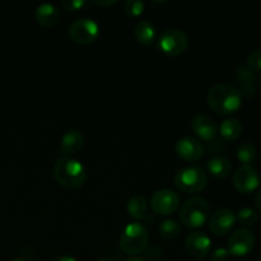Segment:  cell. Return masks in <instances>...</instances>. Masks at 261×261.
Masks as SVG:
<instances>
[{"mask_svg":"<svg viewBox=\"0 0 261 261\" xmlns=\"http://www.w3.org/2000/svg\"><path fill=\"white\" fill-rule=\"evenodd\" d=\"M209 107L216 114L228 116L239 111L242 106V96L239 89L229 84L213 86L206 96Z\"/></svg>","mask_w":261,"mask_h":261,"instance_id":"1","label":"cell"},{"mask_svg":"<svg viewBox=\"0 0 261 261\" xmlns=\"http://www.w3.org/2000/svg\"><path fill=\"white\" fill-rule=\"evenodd\" d=\"M56 182L65 189H79L86 184L87 170L81 161L73 157H61L54 167Z\"/></svg>","mask_w":261,"mask_h":261,"instance_id":"2","label":"cell"},{"mask_svg":"<svg viewBox=\"0 0 261 261\" xmlns=\"http://www.w3.org/2000/svg\"><path fill=\"white\" fill-rule=\"evenodd\" d=\"M149 244V233L139 222L127 224L120 236V247L126 255H139Z\"/></svg>","mask_w":261,"mask_h":261,"instance_id":"3","label":"cell"},{"mask_svg":"<svg viewBox=\"0 0 261 261\" xmlns=\"http://www.w3.org/2000/svg\"><path fill=\"white\" fill-rule=\"evenodd\" d=\"M211 206L201 196L189 199L180 211V221L188 228H200L209 219Z\"/></svg>","mask_w":261,"mask_h":261,"instance_id":"4","label":"cell"},{"mask_svg":"<svg viewBox=\"0 0 261 261\" xmlns=\"http://www.w3.org/2000/svg\"><path fill=\"white\" fill-rule=\"evenodd\" d=\"M175 185L185 194L200 193L208 185V173L200 166L181 168L175 175Z\"/></svg>","mask_w":261,"mask_h":261,"instance_id":"5","label":"cell"},{"mask_svg":"<svg viewBox=\"0 0 261 261\" xmlns=\"http://www.w3.org/2000/svg\"><path fill=\"white\" fill-rule=\"evenodd\" d=\"M189 47V37L180 28H168L158 37V48L170 56H178Z\"/></svg>","mask_w":261,"mask_h":261,"instance_id":"6","label":"cell"},{"mask_svg":"<svg viewBox=\"0 0 261 261\" xmlns=\"http://www.w3.org/2000/svg\"><path fill=\"white\" fill-rule=\"evenodd\" d=\"M69 36L79 45H91L98 38L99 25L92 18H79L71 23Z\"/></svg>","mask_w":261,"mask_h":261,"instance_id":"7","label":"cell"},{"mask_svg":"<svg viewBox=\"0 0 261 261\" xmlns=\"http://www.w3.org/2000/svg\"><path fill=\"white\" fill-rule=\"evenodd\" d=\"M180 206V196L176 191L170 189H162L155 191L150 198V208L158 216H170Z\"/></svg>","mask_w":261,"mask_h":261,"instance_id":"8","label":"cell"},{"mask_svg":"<svg viewBox=\"0 0 261 261\" xmlns=\"http://www.w3.org/2000/svg\"><path fill=\"white\" fill-rule=\"evenodd\" d=\"M256 239L255 234L247 228H240L234 231L228 239L229 254L236 257H244L254 250Z\"/></svg>","mask_w":261,"mask_h":261,"instance_id":"9","label":"cell"},{"mask_svg":"<svg viewBox=\"0 0 261 261\" xmlns=\"http://www.w3.org/2000/svg\"><path fill=\"white\" fill-rule=\"evenodd\" d=\"M260 184V176L252 166H241L233 175V186L241 194L254 193Z\"/></svg>","mask_w":261,"mask_h":261,"instance_id":"10","label":"cell"},{"mask_svg":"<svg viewBox=\"0 0 261 261\" xmlns=\"http://www.w3.org/2000/svg\"><path fill=\"white\" fill-rule=\"evenodd\" d=\"M175 152L185 162H196L204 155V145L194 137H184L176 142Z\"/></svg>","mask_w":261,"mask_h":261,"instance_id":"11","label":"cell"},{"mask_svg":"<svg viewBox=\"0 0 261 261\" xmlns=\"http://www.w3.org/2000/svg\"><path fill=\"white\" fill-rule=\"evenodd\" d=\"M236 214L228 208H222L214 212L209 218V229L216 236H224L236 224Z\"/></svg>","mask_w":261,"mask_h":261,"instance_id":"12","label":"cell"},{"mask_svg":"<svg viewBox=\"0 0 261 261\" xmlns=\"http://www.w3.org/2000/svg\"><path fill=\"white\" fill-rule=\"evenodd\" d=\"M186 251L194 259H205L212 251V240L203 232H194L186 237Z\"/></svg>","mask_w":261,"mask_h":261,"instance_id":"13","label":"cell"},{"mask_svg":"<svg viewBox=\"0 0 261 261\" xmlns=\"http://www.w3.org/2000/svg\"><path fill=\"white\" fill-rule=\"evenodd\" d=\"M191 130L199 138V140L212 142L218 135V126L216 121L211 116L204 114H199L191 120Z\"/></svg>","mask_w":261,"mask_h":261,"instance_id":"14","label":"cell"},{"mask_svg":"<svg viewBox=\"0 0 261 261\" xmlns=\"http://www.w3.org/2000/svg\"><path fill=\"white\" fill-rule=\"evenodd\" d=\"M234 79L237 83L236 88L239 89L242 97L252 98L256 94L257 75L247 66H239L234 71Z\"/></svg>","mask_w":261,"mask_h":261,"instance_id":"15","label":"cell"},{"mask_svg":"<svg viewBox=\"0 0 261 261\" xmlns=\"http://www.w3.org/2000/svg\"><path fill=\"white\" fill-rule=\"evenodd\" d=\"M60 18L61 14L59 9L55 5L50 4V3H43V4H40L36 8L35 19L42 27H55L60 22Z\"/></svg>","mask_w":261,"mask_h":261,"instance_id":"16","label":"cell"},{"mask_svg":"<svg viewBox=\"0 0 261 261\" xmlns=\"http://www.w3.org/2000/svg\"><path fill=\"white\" fill-rule=\"evenodd\" d=\"M83 143L84 137L79 130H69L61 138L60 149H59L60 154H63L64 157H70L71 154L81 150V148L83 147Z\"/></svg>","mask_w":261,"mask_h":261,"instance_id":"17","label":"cell"},{"mask_svg":"<svg viewBox=\"0 0 261 261\" xmlns=\"http://www.w3.org/2000/svg\"><path fill=\"white\" fill-rule=\"evenodd\" d=\"M134 36L139 43L144 46H152L157 40V30L153 23L148 20H140L134 28Z\"/></svg>","mask_w":261,"mask_h":261,"instance_id":"18","label":"cell"},{"mask_svg":"<svg viewBox=\"0 0 261 261\" xmlns=\"http://www.w3.org/2000/svg\"><path fill=\"white\" fill-rule=\"evenodd\" d=\"M206 170L208 173H211L216 178H226L231 175L232 172V163L226 157H217L211 158L206 163Z\"/></svg>","mask_w":261,"mask_h":261,"instance_id":"19","label":"cell"},{"mask_svg":"<svg viewBox=\"0 0 261 261\" xmlns=\"http://www.w3.org/2000/svg\"><path fill=\"white\" fill-rule=\"evenodd\" d=\"M129 216L134 221H142L148 213V201L143 195H134L129 199L126 205Z\"/></svg>","mask_w":261,"mask_h":261,"instance_id":"20","label":"cell"},{"mask_svg":"<svg viewBox=\"0 0 261 261\" xmlns=\"http://www.w3.org/2000/svg\"><path fill=\"white\" fill-rule=\"evenodd\" d=\"M242 130H244V126L240 120L227 119L222 121L221 126H219V134L227 142H233L241 137Z\"/></svg>","mask_w":261,"mask_h":261,"instance_id":"21","label":"cell"},{"mask_svg":"<svg viewBox=\"0 0 261 261\" xmlns=\"http://www.w3.org/2000/svg\"><path fill=\"white\" fill-rule=\"evenodd\" d=\"M237 160L242 163V166H251L257 157V148L254 143H244L237 149Z\"/></svg>","mask_w":261,"mask_h":261,"instance_id":"22","label":"cell"},{"mask_svg":"<svg viewBox=\"0 0 261 261\" xmlns=\"http://www.w3.org/2000/svg\"><path fill=\"white\" fill-rule=\"evenodd\" d=\"M158 233L165 240H175L181 233V224L175 219H165L158 227Z\"/></svg>","mask_w":261,"mask_h":261,"instance_id":"23","label":"cell"},{"mask_svg":"<svg viewBox=\"0 0 261 261\" xmlns=\"http://www.w3.org/2000/svg\"><path fill=\"white\" fill-rule=\"evenodd\" d=\"M236 221L245 227H251L259 221V214L252 208H242L236 214Z\"/></svg>","mask_w":261,"mask_h":261,"instance_id":"24","label":"cell"},{"mask_svg":"<svg viewBox=\"0 0 261 261\" xmlns=\"http://www.w3.org/2000/svg\"><path fill=\"white\" fill-rule=\"evenodd\" d=\"M145 9V4L142 0H126L124 3V10L130 17H139Z\"/></svg>","mask_w":261,"mask_h":261,"instance_id":"25","label":"cell"},{"mask_svg":"<svg viewBox=\"0 0 261 261\" xmlns=\"http://www.w3.org/2000/svg\"><path fill=\"white\" fill-rule=\"evenodd\" d=\"M247 68L255 74L261 73V50H255L247 56Z\"/></svg>","mask_w":261,"mask_h":261,"instance_id":"26","label":"cell"},{"mask_svg":"<svg viewBox=\"0 0 261 261\" xmlns=\"http://www.w3.org/2000/svg\"><path fill=\"white\" fill-rule=\"evenodd\" d=\"M60 5L68 12H78L87 5L84 0H61Z\"/></svg>","mask_w":261,"mask_h":261,"instance_id":"27","label":"cell"},{"mask_svg":"<svg viewBox=\"0 0 261 261\" xmlns=\"http://www.w3.org/2000/svg\"><path fill=\"white\" fill-rule=\"evenodd\" d=\"M231 257V254L224 247H218L214 250L211 255V261H228Z\"/></svg>","mask_w":261,"mask_h":261,"instance_id":"28","label":"cell"},{"mask_svg":"<svg viewBox=\"0 0 261 261\" xmlns=\"http://www.w3.org/2000/svg\"><path fill=\"white\" fill-rule=\"evenodd\" d=\"M94 4L101 5V7H110V5L116 4V0H94Z\"/></svg>","mask_w":261,"mask_h":261,"instance_id":"29","label":"cell"},{"mask_svg":"<svg viewBox=\"0 0 261 261\" xmlns=\"http://www.w3.org/2000/svg\"><path fill=\"white\" fill-rule=\"evenodd\" d=\"M254 203H255V206H256L259 211H261V189L259 191H257L256 194H255V198H254Z\"/></svg>","mask_w":261,"mask_h":261,"instance_id":"30","label":"cell"},{"mask_svg":"<svg viewBox=\"0 0 261 261\" xmlns=\"http://www.w3.org/2000/svg\"><path fill=\"white\" fill-rule=\"evenodd\" d=\"M55 261H76V259H74V257H71V256H60V257H58Z\"/></svg>","mask_w":261,"mask_h":261,"instance_id":"31","label":"cell"},{"mask_svg":"<svg viewBox=\"0 0 261 261\" xmlns=\"http://www.w3.org/2000/svg\"><path fill=\"white\" fill-rule=\"evenodd\" d=\"M126 261H145L144 259H140V257H132V259L126 260Z\"/></svg>","mask_w":261,"mask_h":261,"instance_id":"32","label":"cell"},{"mask_svg":"<svg viewBox=\"0 0 261 261\" xmlns=\"http://www.w3.org/2000/svg\"><path fill=\"white\" fill-rule=\"evenodd\" d=\"M97 261H110L109 259H105V257H102V259H98Z\"/></svg>","mask_w":261,"mask_h":261,"instance_id":"33","label":"cell"},{"mask_svg":"<svg viewBox=\"0 0 261 261\" xmlns=\"http://www.w3.org/2000/svg\"><path fill=\"white\" fill-rule=\"evenodd\" d=\"M12 261H24L23 259H14V260H12Z\"/></svg>","mask_w":261,"mask_h":261,"instance_id":"34","label":"cell"}]
</instances>
